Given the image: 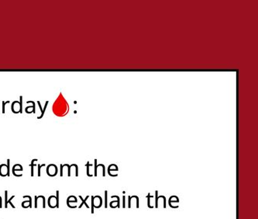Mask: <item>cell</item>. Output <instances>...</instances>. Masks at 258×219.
<instances>
[{
	"instance_id": "obj_1",
	"label": "cell",
	"mask_w": 258,
	"mask_h": 219,
	"mask_svg": "<svg viewBox=\"0 0 258 219\" xmlns=\"http://www.w3.org/2000/svg\"><path fill=\"white\" fill-rule=\"evenodd\" d=\"M53 111L55 115L59 117L65 116L67 114V113L68 112L69 106L65 98L61 96V94L53 103Z\"/></svg>"
},
{
	"instance_id": "obj_2",
	"label": "cell",
	"mask_w": 258,
	"mask_h": 219,
	"mask_svg": "<svg viewBox=\"0 0 258 219\" xmlns=\"http://www.w3.org/2000/svg\"><path fill=\"white\" fill-rule=\"evenodd\" d=\"M77 199L75 196H69L67 199V205L70 208H77Z\"/></svg>"
},
{
	"instance_id": "obj_3",
	"label": "cell",
	"mask_w": 258,
	"mask_h": 219,
	"mask_svg": "<svg viewBox=\"0 0 258 219\" xmlns=\"http://www.w3.org/2000/svg\"><path fill=\"white\" fill-rule=\"evenodd\" d=\"M47 173L48 176L50 177H54V176L57 175V168L55 165L51 164L50 166H48L47 168Z\"/></svg>"
},
{
	"instance_id": "obj_4",
	"label": "cell",
	"mask_w": 258,
	"mask_h": 219,
	"mask_svg": "<svg viewBox=\"0 0 258 219\" xmlns=\"http://www.w3.org/2000/svg\"><path fill=\"white\" fill-rule=\"evenodd\" d=\"M48 206L50 207V208H57V200H56V196H50L48 198L47 201Z\"/></svg>"
},
{
	"instance_id": "obj_5",
	"label": "cell",
	"mask_w": 258,
	"mask_h": 219,
	"mask_svg": "<svg viewBox=\"0 0 258 219\" xmlns=\"http://www.w3.org/2000/svg\"><path fill=\"white\" fill-rule=\"evenodd\" d=\"M23 198H27L29 199V201H24L22 203V207L23 208H32V197L30 196H23Z\"/></svg>"
},
{
	"instance_id": "obj_6",
	"label": "cell",
	"mask_w": 258,
	"mask_h": 219,
	"mask_svg": "<svg viewBox=\"0 0 258 219\" xmlns=\"http://www.w3.org/2000/svg\"><path fill=\"white\" fill-rule=\"evenodd\" d=\"M0 176L2 177H9L8 175V170H7V165H5V164H2L0 166Z\"/></svg>"
},
{
	"instance_id": "obj_7",
	"label": "cell",
	"mask_w": 258,
	"mask_h": 219,
	"mask_svg": "<svg viewBox=\"0 0 258 219\" xmlns=\"http://www.w3.org/2000/svg\"><path fill=\"white\" fill-rule=\"evenodd\" d=\"M22 172L23 171V168L22 166H20V165H19V164H17V165H15V166L13 167V175L16 176L17 177V172Z\"/></svg>"
},
{
	"instance_id": "obj_8",
	"label": "cell",
	"mask_w": 258,
	"mask_h": 219,
	"mask_svg": "<svg viewBox=\"0 0 258 219\" xmlns=\"http://www.w3.org/2000/svg\"><path fill=\"white\" fill-rule=\"evenodd\" d=\"M89 196H87V197H85V199H83V198H82V197H81V196H79V198L81 199V205H79V207H77V208H81V207L83 206L84 205H85V206H86L87 208H89V205H88V204H87V203H86V201H88V199H89Z\"/></svg>"
},
{
	"instance_id": "obj_9",
	"label": "cell",
	"mask_w": 258,
	"mask_h": 219,
	"mask_svg": "<svg viewBox=\"0 0 258 219\" xmlns=\"http://www.w3.org/2000/svg\"><path fill=\"white\" fill-rule=\"evenodd\" d=\"M37 198L38 199H42L43 201H42V208H46V199H45V197H44V196H42V195H41V196H38V197H37Z\"/></svg>"
},
{
	"instance_id": "obj_10",
	"label": "cell",
	"mask_w": 258,
	"mask_h": 219,
	"mask_svg": "<svg viewBox=\"0 0 258 219\" xmlns=\"http://www.w3.org/2000/svg\"><path fill=\"white\" fill-rule=\"evenodd\" d=\"M59 196H60V192L59 190H57L56 191V200H57V208H59Z\"/></svg>"
},
{
	"instance_id": "obj_11",
	"label": "cell",
	"mask_w": 258,
	"mask_h": 219,
	"mask_svg": "<svg viewBox=\"0 0 258 219\" xmlns=\"http://www.w3.org/2000/svg\"><path fill=\"white\" fill-rule=\"evenodd\" d=\"M7 201H8V191L7 190H6L5 191V206H4V208H8V205H7Z\"/></svg>"
},
{
	"instance_id": "obj_12",
	"label": "cell",
	"mask_w": 258,
	"mask_h": 219,
	"mask_svg": "<svg viewBox=\"0 0 258 219\" xmlns=\"http://www.w3.org/2000/svg\"><path fill=\"white\" fill-rule=\"evenodd\" d=\"M14 197H15V195L12 196L11 198L9 199V200H8V201H7V205H9V204H10V205H11V207H12V208H16L15 205H13V203H12V201H13V199L14 198Z\"/></svg>"
},
{
	"instance_id": "obj_13",
	"label": "cell",
	"mask_w": 258,
	"mask_h": 219,
	"mask_svg": "<svg viewBox=\"0 0 258 219\" xmlns=\"http://www.w3.org/2000/svg\"><path fill=\"white\" fill-rule=\"evenodd\" d=\"M36 161H37V159H33L31 162V165H30V166H31V177H33V166H35V163H34V162H35Z\"/></svg>"
},
{
	"instance_id": "obj_14",
	"label": "cell",
	"mask_w": 258,
	"mask_h": 219,
	"mask_svg": "<svg viewBox=\"0 0 258 219\" xmlns=\"http://www.w3.org/2000/svg\"><path fill=\"white\" fill-rule=\"evenodd\" d=\"M43 166H45V164H43V165H39L38 164V177H41V169Z\"/></svg>"
},
{
	"instance_id": "obj_15",
	"label": "cell",
	"mask_w": 258,
	"mask_h": 219,
	"mask_svg": "<svg viewBox=\"0 0 258 219\" xmlns=\"http://www.w3.org/2000/svg\"><path fill=\"white\" fill-rule=\"evenodd\" d=\"M107 190H105V208H108V205H107Z\"/></svg>"
},
{
	"instance_id": "obj_16",
	"label": "cell",
	"mask_w": 258,
	"mask_h": 219,
	"mask_svg": "<svg viewBox=\"0 0 258 219\" xmlns=\"http://www.w3.org/2000/svg\"><path fill=\"white\" fill-rule=\"evenodd\" d=\"M35 205H34V208H38V199H37V196H35Z\"/></svg>"
},
{
	"instance_id": "obj_17",
	"label": "cell",
	"mask_w": 258,
	"mask_h": 219,
	"mask_svg": "<svg viewBox=\"0 0 258 219\" xmlns=\"http://www.w3.org/2000/svg\"><path fill=\"white\" fill-rule=\"evenodd\" d=\"M150 193L149 194H148V196H147V198H148V208H153V207H151L150 206Z\"/></svg>"
},
{
	"instance_id": "obj_18",
	"label": "cell",
	"mask_w": 258,
	"mask_h": 219,
	"mask_svg": "<svg viewBox=\"0 0 258 219\" xmlns=\"http://www.w3.org/2000/svg\"><path fill=\"white\" fill-rule=\"evenodd\" d=\"M0 208H2V199L0 196Z\"/></svg>"
}]
</instances>
